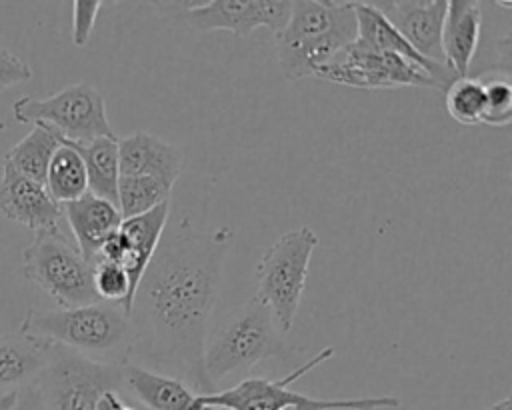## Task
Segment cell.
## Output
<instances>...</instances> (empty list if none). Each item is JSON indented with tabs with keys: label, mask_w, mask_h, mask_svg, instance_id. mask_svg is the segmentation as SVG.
<instances>
[{
	"label": "cell",
	"mask_w": 512,
	"mask_h": 410,
	"mask_svg": "<svg viewBox=\"0 0 512 410\" xmlns=\"http://www.w3.org/2000/svg\"><path fill=\"white\" fill-rule=\"evenodd\" d=\"M44 186H46L48 194L58 204H68L88 192V178H86L84 162L72 146L62 144L54 152L48 172H46Z\"/></svg>",
	"instance_id": "603a6c76"
},
{
	"label": "cell",
	"mask_w": 512,
	"mask_h": 410,
	"mask_svg": "<svg viewBox=\"0 0 512 410\" xmlns=\"http://www.w3.org/2000/svg\"><path fill=\"white\" fill-rule=\"evenodd\" d=\"M482 28V10L474 0L446 2L442 24V54L446 66L458 76H470V64L476 56Z\"/></svg>",
	"instance_id": "e0dca14e"
},
{
	"label": "cell",
	"mask_w": 512,
	"mask_h": 410,
	"mask_svg": "<svg viewBox=\"0 0 512 410\" xmlns=\"http://www.w3.org/2000/svg\"><path fill=\"white\" fill-rule=\"evenodd\" d=\"M316 78L364 90L400 86L440 90V86L422 68L408 62L406 58L366 48L356 40L338 52L326 66H322L316 72Z\"/></svg>",
	"instance_id": "30bf717a"
},
{
	"label": "cell",
	"mask_w": 512,
	"mask_h": 410,
	"mask_svg": "<svg viewBox=\"0 0 512 410\" xmlns=\"http://www.w3.org/2000/svg\"><path fill=\"white\" fill-rule=\"evenodd\" d=\"M60 146L62 138L56 130L44 124H34L32 130L4 154V164L30 180L44 184L50 160Z\"/></svg>",
	"instance_id": "7402d4cb"
},
{
	"label": "cell",
	"mask_w": 512,
	"mask_h": 410,
	"mask_svg": "<svg viewBox=\"0 0 512 410\" xmlns=\"http://www.w3.org/2000/svg\"><path fill=\"white\" fill-rule=\"evenodd\" d=\"M124 392L132 394L148 410H222L202 404L188 384L178 378L124 364Z\"/></svg>",
	"instance_id": "ac0fdd59"
},
{
	"label": "cell",
	"mask_w": 512,
	"mask_h": 410,
	"mask_svg": "<svg viewBox=\"0 0 512 410\" xmlns=\"http://www.w3.org/2000/svg\"><path fill=\"white\" fill-rule=\"evenodd\" d=\"M104 2L98 0H76L72 2V44L82 48L88 44L98 12Z\"/></svg>",
	"instance_id": "83f0119b"
},
{
	"label": "cell",
	"mask_w": 512,
	"mask_h": 410,
	"mask_svg": "<svg viewBox=\"0 0 512 410\" xmlns=\"http://www.w3.org/2000/svg\"><path fill=\"white\" fill-rule=\"evenodd\" d=\"M16 392L18 390H10V392L0 394V410H12V406L16 402Z\"/></svg>",
	"instance_id": "1f68e13d"
},
{
	"label": "cell",
	"mask_w": 512,
	"mask_h": 410,
	"mask_svg": "<svg viewBox=\"0 0 512 410\" xmlns=\"http://www.w3.org/2000/svg\"><path fill=\"white\" fill-rule=\"evenodd\" d=\"M12 410H46L44 402H42V396H40L34 382L18 388L16 402H14Z\"/></svg>",
	"instance_id": "f546056e"
},
{
	"label": "cell",
	"mask_w": 512,
	"mask_h": 410,
	"mask_svg": "<svg viewBox=\"0 0 512 410\" xmlns=\"http://www.w3.org/2000/svg\"><path fill=\"white\" fill-rule=\"evenodd\" d=\"M356 40L354 2L296 0L286 26L276 34L282 76L296 82L326 66Z\"/></svg>",
	"instance_id": "3957f363"
},
{
	"label": "cell",
	"mask_w": 512,
	"mask_h": 410,
	"mask_svg": "<svg viewBox=\"0 0 512 410\" xmlns=\"http://www.w3.org/2000/svg\"><path fill=\"white\" fill-rule=\"evenodd\" d=\"M94 290L98 300L120 304L124 312L128 314L130 302H132V286L126 270L120 264L98 260L94 264Z\"/></svg>",
	"instance_id": "4316f807"
},
{
	"label": "cell",
	"mask_w": 512,
	"mask_h": 410,
	"mask_svg": "<svg viewBox=\"0 0 512 410\" xmlns=\"http://www.w3.org/2000/svg\"><path fill=\"white\" fill-rule=\"evenodd\" d=\"M334 356V348H324L306 360L302 366L290 370L280 380L244 378L232 388L200 394L198 400L222 410H382L400 408L396 396H364V398H312L290 388L292 382L320 366Z\"/></svg>",
	"instance_id": "5b68a950"
},
{
	"label": "cell",
	"mask_w": 512,
	"mask_h": 410,
	"mask_svg": "<svg viewBox=\"0 0 512 410\" xmlns=\"http://www.w3.org/2000/svg\"><path fill=\"white\" fill-rule=\"evenodd\" d=\"M32 78V68L14 52L0 48V92L24 84Z\"/></svg>",
	"instance_id": "f1b7e54d"
},
{
	"label": "cell",
	"mask_w": 512,
	"mask_h": 410,
	"mask_svg": "<svg viewBox=\"0 0 512 410\" xmlns=\"http://www.w3.org/2000/svg\"><path fill=\"white\" fill-rule=\"evenodd\" d=\"M354 12H356V42L358 44L378 50V52H390V54L406 58L408 62L422 68L440 86L442 92L458 78L448 66L420 56L394 30V26L372 6V2H354Z\"/></svg>",
	"instance_id": "5bb4252c"
},
{
	"label": "cell",
	"mask_w": 512,
	"mask_h": 410,
	"mask_svg": "<svg viewBox=\"0 0 512 410\" xmlns=\"http://www.w3.org/2000/svg\"><path fill=\"white\" fill-rule=\"evenodd\" d=\"M96 410H136L134 406H130L122 392H116V390H108L104 392L98 402H96Z\"/></svg>",
	"instance_id": "4dcf8cb0"
},
{
	"label": "cell",
	"mask_w": 512,
	"mask_h": 410,
	"mask_svg": "<svg viewBox=\"0 0 512 410\" xmlns=\"http://www.w3.org/2000/svg\"><path fill=\"white\" fill-rule=\"evenodd\" d=\"M72 146L86 168L88 192L118 206V136H102L90 142H62Z\"/></svg>",
	"instance_id": "44dd1931"
},
{
	"label": "cell",
	"mask_w": 512,
	"mask_h": 410,
	"mask_svg": "<svg viewBox=\"0 0 512 410\" xmlns=\"http://www.w3.org/2000/svg\"><path fill=\"white\" fill-rule=\"evenodd\" d=\"M0 214L16 224L36 232L62 230L64 214L44 184L18 174L8 164L2 166L0 178Z\"/></svg>",
	"instance_id": "4fadbf2b"
},
{
	"label": "cell",
	"mask_w": 512,
	"mask_h": 410,
	"mask_svg": "<svg viewBox=\"0 0 512 410\" xmlns=\"http://www.w3.org/2000/svg\"><path fill=\"white\" fill-rule=\"evenodd\" d=\"M480 82L484 84V98H486V110L482 124L488 126H508L512 120V84L508 74L490 72L486 76H480Z\"/></svg>",
	"instance_id": "484cf974"
},
{
	"label": "cell",
	"mask_w": 512,
	"mask_h": 410,
	"mask_svg": "<svg viewBox=\"0 0 512 410\" xmlns=\"http://www.w3.org/2000/svg\"><path fill=\"white\" fill-rule=\"evenodd\" d=\"M174 186L160 178L148 176H120L118 178V210L122 218L140 216L156 206L170 202Z\"/></svg>",
	"instance_id": "cb8c5ba5"
},
{
	"label": "cell",
	"mask_w": 512,
	"mask_h": 410,
	"mask_svg": "<svg viewBox=\"0 0 512 410\" xmlns=\"http://www.w3.org/2000/svg\"><path fill=\"white\" fill-rule=\"evenodd\" d=\"M232 242L230 226L210 232L188 220L166 226L128 308V364L178 378L196 394L212 392L204 376V348Z\"/></svg>",
	"instance_id": "6da1fadb"
},
{
	"label": "cell",
	"mask_w": 512,
	"mask_h": 410,
	"mask_svg": "<svg viewBox=\"0 0 512 410\" xmlns=\"http://www.w3.org/2000/svg\"><path fill=\"white\" fill-rule=\"evenodd\" d=\"M272 312L256 296L232 316L204 348V376L212 392L230 376L248 374L264 360L292 364L296 350L286 342Z\"/></svg>",
	"instance_id": "277c9868"
},
{
	"label": "cell",
	"mask_w": 512,
	"mask_h": 410,
	"mask_svg": "<svg viewBox=\"0 0 512 410\" xmlns=\"http://www.w3.org/2000/svg\"><path fill=\"white\" fill-rule=\"evenodd\" d=\"M182 170L180 150L144 130L118 138V172L120 176L160 178L174 186Z\"/></svg>",
	"instance_id": "9a60e30c"
},
{
	"label": "cell",
	"mask_w": 512,
	"mask_h": 410,
	"mask_svg": "<svg viewBox=\"0 0 512 410\" xmlns=\"http://www.w3.org/2000/svg\"><path fill=\"white\" fill-rule=\"evenodd\" d=\"M34 384L46 410H96L104 392H124V366L102 364L52 346Z\"/></svg>",
	"instance_id": "ba28073f"
},
{
	"label": "cell",
	"mask_w": 512,
	"mask_h": 410,
	"mask_svg": "<svg viewBox=\"0 0 512 410\" xmlns=\"http://www.w3.org/2000/svg\"><path fill=\"white\" fill-rule=\"evenodd\" d=\"M18 332L50 346L72 350L102 364H128L132 332L120 304L92 302L76 308H30Z\"/></svg>",
	"instance_id": "7a4b0ae2"
},
{
	"label": "cell",
	"mask_w": 512,
	"mask_h": 410,
	"mask_svg": "<svg viewBox=\"0 0 512 410\" xmlns=\"http://www.w3.org/2000/svg\"><path fill=\"white\" fill-rule=\"evenodd\" d=\"M372 6L420 56L446 66L442 54L446 0H386Z\"/></svg>",
	"instance_id": "7c38bea8"
},
{
	"label": "cell",
	"mask_w": 512,
	"mask_h": 410,
	"mask_svg": "<svg viewBox=\"0 0 512 410\" xmlns=\"http://www.w3.org/2000/svg\"><path fill=\"white\" fill-rule=\"evenodd\" d=\"M12 116L20 124H44L56 130L62 142H90L116 136L102 94L86 84H70L46 98L20 96L12 104Z\"/></svg>",
	"instance_id": "9c48e42d"
},
{
	"label": "cell",
	"mask_w": 512,
	"mask_h": 410,
	"mask_svg": "<svg viewBox=\"0 0 512 410\" xmlns=\"http://www.w3.org/2000/svg\"><path fill=\"white\" fill-rule=\"evenodd\" d=\"M22 274L60 308L100 302L92 282L94 266L62 230L34 234L22 250Z\"/></svg>",
	"instance_id": "52a82bcc"
},
{
	"label": "cell",
	"mask_w": 512,
	"mask_h": 410,
	"mask_svg": "<svg viewBox=\"0 0 512 410\" xmlns=\"http://www.w3.org/2000/svg\"><path fill=\"white\" fill-rule=\"evenodd\" d=\"M50 344L22 332L0 336V390H18L32 384L44 368Z\"/></svg>",
	"instance_id": "ffe728a7"
},
{
	"label": "cell",
	"mask_w": 512,
	"mask_h": 410,
	"mask_svg": "<svg viewBox=\"0 0 512 410\" xmlns=\"http://www.w3.org/2000/svg\"><path fill=\"white\" fill-rule=\"evenodd\" d=\"M290 8L292 2L286 0H210L190 6L184 18L198 32L228 30L234 36H248L264 26L278 34L288 22Z\"/></svg>",
	"instance_id": "8fae6325"
},
{
	"label": "cell",
	"mask_w": 512,
	"mask_h": 410,
	"mask_svg": "<svg viewBox=\"0 0 512 410\" xmlns=\"http://www.w3.org/2000/svg\"><path fill=\"white\" fill-rule=\"evenodd\" d=\"M444 106L452 120L464 126H476L484 120L486 98H484V84L480 78L462 76L456 78L444 90Z\"/></svg>",
	"instance_id": "d4e9b609"
},
{
	"label": "cell",
	"mask_w": 512,
	"mask_h": 410,
	"mask_svg": "<svg viewBox=\"0 0 512 410\" xmlns=\"http://www.w3.org/2000/svg\"><path fill=\"white\" fill-rule=\"evenodd\" d=\"M170 202H164L160 206H156L150 212H144L140 216H132V218H122L120 226H118V234L122 238L124 244V256H122V268L126 270L128 278H130V286H132V296L134 290L148 266V262L152 260L158 242L166 230L168 224V208Z\"/></svg>",
	"instance_id": "d6986e66"
},
{
	"label": "cell",
	"mask_w": 512,
	"mask_h": 410,
	"mask_svg": "<svg viewBox=\"0 0 512 410\" xmlns=\"http://www.w3.org/2000/svg\"><path fill=\"white\" fill-rule=\"evenodd\" d=\"M486 410H512V400H510V396H506V398L490 404Z\"/></svg>",
	"instance_id": "d6a6232c"
},
{
	"label": "cell",
	"mask_w": 512,
	"mask_h": 410,
	"mask_svg": "<svg viewBox=\"0 0 512 410\" xmlns=\"http://www.w3.org/2000/svg\"><path fill=\"white\" fill-rule=\"evenodd\" d=\"M316 246V232L298 226L270 244L256 266V298L268 306L284 334L294 326Z\"/></svg>",
	"instance_id": "8992f818"
},
{
	"label": "cell",
	"mask_w": 512,
	"mask_h": 410,
	"mask_svg": "<svg viewBox=\"0 0 512 410\" xmlns=\"http://www.w3.org/2000/svg\"><path fill=\"white\" fill-rule=\"evenodd\" d=\"M62 214L80 254L94 266L102 244L122 222L118 206L86 192L78 200L62 204Z\"/></svg>",
	"instance_id": "2e32d148"
}]
</instances>
